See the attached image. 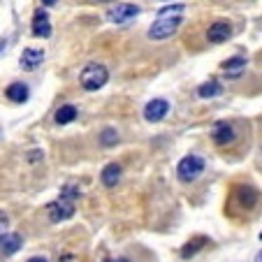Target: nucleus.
Wrapping results in <instances>:
<instances>
[{"label":"nucleus","instance_id":"obj_1","mask_svg":"<svg viewBox=\"0 0 262 262\" xmlns=\"http://www.w3.org/2000/svg\"><path fill=\"white\" fill-rule=\"evenodd\" d=\"M79 195H81L79 186H74V183H65L63 190H60V198L47 204L49 221L51 223H60V221L72 218L74 211H77V200H79Z\"/></svg>","mask_w":262,"mask_h":262},{"label":"nucleus","instance_id":"obj_2","mask_svg":"<svg viewBox=\"0 0 262 262\" xmlns=\"http://www.w3.org/2000/svg\"><path fill=\"white\" fill-rule=\"evenodd\" d=\"M109 79V72L102 63H89L79 74V84L84 91H100Z\"/></svg>","mask_w":262,"mask_h":262},{"label":"nucleus","instance_id":"obj_3","mask_svg":"<svg viewBox=\"0 0 262 262\" xmlns=\"http://www.w3.org/2000/svg\"><path fill=\"white\" fill-rule=\"evenodd\" d=\"M202 172H204V158H200V156H195V154L183 156L177 165V177H179V181H183V183H193L195 179H200Z\"/></svg>","mask_w":262,"mask_h":262},{"label":"nucleus","instance_id":"obj_4","mask_svg":"<svg viewBox=\"0 0 262 262\" xmlns=\"http://www.w3.org/2000/svg\"><path fill=\"white\" fill-rule=\"evenodd\" d=\"M181 26V16H165V19H156V24L148 28V40L154 42H163V40H169L174 33L179 30Z\"/></svg>","mask_w":262,"mask_h":262},{"label":"nucleus","instance_id":"obj_5","mask_svg":"<svg viewBox=\"0 0 262 262\" xmlns=\"http://www.w3.org/2000/svg\"><path fill=\"white\" fill-rule=\"evenodd\" d=\"M139 5H133V3H123V5H116L107 12V21L109 24H116V26H125L139 14Z\"/></svg>","mask_w":262,"mask_h":262},{"label":"nucleus","instance_id":"obj_6","mask_svg":"<svg viewBox=\"0 0 262 262\" xmlns=\"http://www.w3.org/2000/svg\"><path fill=\"white\" fill-rule=\"evenodd\" d=\"M167 114H169V102L163 98H154L144 107V119H146L148 123H158V121H163Z\"/></svg>","mask_w":262,"mask_h":262},{"label":"nucleus","instance_id":"obj_7","mask_svg":"<svg viewBox=\"0 0 262 262\" xmlns=\"http://www.w3.org/2000/svg\"><path fill=\"white\" fill-rule=\"evenodd\" d=\"M211 139L218 144V146H228L237 139V133H234V125L228 123V121H218L211 128Z\"/></svg>","mask_w":262,"mask_h":262},{"label":"nucleus","instance_id":"obj_8","mask_svg":"<svg viewBox=\"0 0 262 262\" xmlns=\"http://www.w3.org/2000/svg\"><path fill=\"white\" fill-rule=\"evenodd\" d=\"M257 200H260V195H257V190L253 188V186H237V188H234L232 202H237L239 209H244V211L255 207Z\"/></svg>","mask_w":262,"mask_h":262},{"label":"nucleus","instance_id":"obj_9","mask_svg":"<svg viewBox=\"0 0 262 262\" xmlns=\"http://www.w3.org/2000/svg\"><path fill=\"white\" fill-rule=\"evenodd\" d=\"M33 35L35 37H51V24H49V12L45 7L35 10L33 14Z\"/></svg>","mask_w":262,"mask_h":262},{"label":"nucleus","instance_id":"obj_10","mask_svg":"<svg viewBox=\"0 0 262 262\" xmlns=\"http://www.w3.org/2000/svg\"><path fill=\"white\" fill-rule=\"evenodd\" d=\"M42 60H45V51L42 49H24L21 51V60L19 65L26 70V72H33V70H37L42 65Z\"/></svg>","mask_w":262,"mask_h":262},{"label":"nucleus","instance_id":"obj_11","mask_svg":"<svg viewBox=\"0 0 262 262\" xmlns=\"http://www.w3.org/2000/svg\"><path fill=\"white\" fill-rule=\"evenodd\" d=\"M232 35V26H230V21H216V24H211L209 26V33H207V37H209V42H213V45H221V42H225Z\"/></svg>","mask_w":262,"mask_h":262},{"label":"nucleus","instance_id":"obj_12","mask_svg":"<svg viewBox=\"0 0 262 262\" xmlns=\"http://www.w3.org/2000/svg\"><path fill=\"white\" fill-rule=\"evenodd\" d=\"M121 174H123V167H121L119 163L104 165L102 174H100V179H102V186H104V188H114L116 183L121 181Z\"/></svg>","mask_w":262,"mask_h":262},{"label":"nucleus","instance_id":"obj_13","mask_svg":"<svg viewBox=\"0 0 262 262\" xmlns=\"http://www.w3.org/2000/svg\"><path fill=\"white\" fill-rule=\"evenodd\" d=\"M21 246H24V239L16 232H10L7 237L0 239V253H3V255H14Z\"/></svg>","mask_w":262,"mask_h":262},{"label":"nucleus","instance_id":"obj_14","mask_svg":"<svg viewBox=\"0 0 262 262\" xmlns=\"http://www.w3.org/2000/svg\"><path fill=\"white\" fill-rule=\"evenodd\" d=\"M5 95L12 100V102H16V104H24L26 100H28V86H26V84H21V81H14V84H10V86H7Z\"/></svg>","mask_w":262,"mask_h":262},{"label":"nucleus","instance_id":"obj_15","mask_svg":"<svg viewBox=\"0 0 262 262\" xmlns=\"http://www.w3.org/2000/svg\"><path fill=\"white\" fill-rule=\"evenodd\" d=\"M221 68H223V72L228 74V77H239V74L246 70V58H244V56H234V58L225 60Z\"/></svg>","mask_w":262,"mask_h":262},{"label":"nucleus","instance_id":"obj_16","mask_svg":"<svg viewBox=\"0 0 262 262\" xmlns=\"http://www.w3.org/2000/svg\"><path fill=\"white\" fill-rule=\"evenodd\" d=\"M209 244V239L207 237H195V239H190L186 246L181 248V257H186V260H190V257H195L200 251H202L204 246Z\"/></svg>","mask_w":262,"mask_h":262},{"label":"nucleus","instance_id":"obj_17","mask_svg":"<svg viewBox=\"0 0 262 262\" xmlns=\"http://www.w3.org/2000/svg\"><path fill=\"white\" fill-rule=\"evenodd\" d=\"M77 114H79V112H77L74 104H63V107L56 112L54 119H56V123L58 125H68V123H72V121L77 119Z\"/></svg>","mask_w":262,"mask_h":262},{"label":"nucleus","instance_id":"obj_18","mask_svg":"<svg viewBox=\"0 0 262 262\" xmlns=\"http://www.w3.org/2000/svg\"><path fill=\"white\" fill-rule=\"evenodd\" d=\"M221 93H223V86L218 84L216 79H209V81H204V84L198 89V95H200V98H204V100H209V98H216V95H221Z\"/></svg>","mask_w":262,"mask_h":262},{"label":"nucleus","instance_id":"obj_19","mask_svg":"<svg viewBox=\"0 0 262 262\" xmlns=\"http://www.w3.org/2000/svg\"><path fill=\"white\" fill-rule=\"evenodd\" d=\"M116 142H119L116 128H104L102 133H100V144H102V146H114Z\"/></svg>","mask_w":262,"mask_h":262},{"label":"nucleus","instance_id":"obj_20","mask_svg":"<svg viewBox=\"0 0 262 262\" xmlns=\"http://www.w3.org/2000/svg\"><path fill=\"white\" fill-rule=\"evenodd\" d=\"M186 5H169V7H163L158 10V19H165V16H181Z\"/></svg>","mask_w":262,"mask_h":262},{"label":"nucleus","instance_id":"obj_21","mask_svg":"<svg viewBox=\"0 0 262 262\" xmlns=\"http://www.w3.org/2000/svg\"><path fill=\"white\" fill-rule=\"evenodd\" d=\"M7 228H10V218H7V213L0 209V239L10 234V232H7Z\"/></svg>","mask_w":262,"mask_h":262},{"label":"nucleus","instance_id":"obj_22","mask_svg":"<svg viewBox=\"0 0 262 262\" xmlns=\"http://www.w3.org/2000/svg\"><path fill=\"white\" fill-rule=\"evenodd\" d=\"M42 158V151H30V154H28V160H33V163H35V160H40Z\"/></svg>","mask_w":262,"mask_h":262},{"label":"nucleus","instance_id":"obj_23","mask_svg":"<svg viewBox=\"0 0 262 262\" xmlns=\"http://www.w3.org/2000/svg\"><path fill=\"white\" fill-rule=\"evenodd\" d=\"M28 262H47V257H40V255H37V257H30Z\"/></svg>","mask_w":262,"mask_h":262},{"label":"nucleus","instance_id":"obj_24","mask_svg":"<svg viewBox=\"0 0 262 262\" xmlns=\"http://www.w3.org/2000/svg\"><path fill=\"white\" fill-rule=\"evenodd\" d=\"M5 45H7V40H5V37H0V51L5 49Z\"/></svg>","mask_w":262,"mask_h":262},{"label":"nucleus","instance_id":"obj_25","mask_svg":"<svg viewBox=\"0 0 262 262\" xmlns=\"http://www.w3.org/2000/svg\"><path fill=\"white\" fill-rule=\"evenodd\" d=\"M104 262H128L125 257H116V260H104Z\"/></svg>","mask_w":262,"mask_h":262},{"label":"nucleus","instance_id":"obj_26","mask_svg":"<svg viewBox=\"0 0 262 262\" xmlns=\"http://www.w3.org/2000/svg\"><path fill=\"white\" fill-rule=\"evenodd\" d=\"M42 5H56V0H42Z\"/></svg>","mask_w":262,"mask_h":262},{"label":"nucleus","instance_id":"obj_27","mask_svg":"<svg viewBox=\"0 0 262 262\" xmlns=\"http://www.w3.org/2000/svg\"><path fill=\"white\" fill-rule=\"evenodd\" d=\"M255 262H262V251L257 253V257H255Z\"/></svg>","mask_w":262,"mask_h":262},{"label":"nucleus","instance_id":"obj_28","mask_svg":"<svg viewBox=\"0 0 262 262\" xmlns=\"http://www.w3.org/2000/svg\"><path fill=\"white\" fill-rule=\"evenodd\" d=\"M260 239H262V232H260Z\"/></svg>","mask_w":262,"mask_h":262}]
</instances>
